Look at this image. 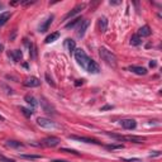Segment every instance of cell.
Returning <instances> with one entry per match:
<instances>
[{"label": "cell", "mask_w": 162, "mask_h": 162, "mask_svg": "<svg viewBox=\"0 0 162 162\" xmlns=\"http://www.w3.org/2000/svg\"><path fill=\"white\" fill-rule=\"evenodd\" d=\"M63 46H65V48L68 51L70 55H72V53L75 52V50H76V43H75V41H74V39L67 38V39L65 41V43H63Z\"/></svg>", "instance_id": "13"}, {"label": "cell", "mask_w": 162, "mask_h": 162, "mask_svg": "<svg viewBox=\"0 0 162 162\" xmlns=\"http://www.w3.org/2000/svg\"><path fill=\"white\" fill-rule=\"evenodd\" d=\"M22 158H27V160H38L41 158L39 154H20Z\"/></svg>", "instance_id": "25"}, {"label": "cell", "mask_w": 162, "mask_h": 162, "mask_svg": "<svg viewBox=\"0 0 162 162\" xmlns=\"http://www.w3.org/2000/svg\"><path fill=\"white\" fill-rule=\"evenodd\" d=\"M19 110L22 111V114H23L24 117H27V118H31L32 114H33V111H32L31 109H27V108H24V107H20Z\"/></svg>", "instance_id": "24"}, {"label": "cell", "mask_w": 162, "mask_h": 162, "mask_svg": "<svg viewBox=\"0 0 162 162\" xmlns=\"http://www.w3.org/2000/svg\"><path fill=\"white\" fill-rule=\"evenodd\" d=\"M41 104L43 105V109H45V111H47V113H52L51 111V107L48 105L47 103H46V100L45 99H41Z\"/></svg>", "instance_id": "27"}, {"label": "cell", "mask_w": 162, "mask_h": 162, "mask_svg": "<svg viewBox=\"0 0 162 162\" xmlns=\"http://www.w3.org/2000/svg\"><path fill=\"white\" fill-rule=\"evenodd\" d=\"M36 2H20V4L22 5H31V4H34Z\"/></svg>", "instance_id": "32"}, {"label": "cell", "mask_w": 162, "mask_h": 162, "mask_svg": "<svg viewBox=\"0 0 162 162\" xmlns=\"http://www.w3.org/2000/svg\"><path fill=\"white\" fill-rule=\"evenodd\" d=\"M58 37H60V33L58 32H55V33H51L50 36H47L46 37V39H45V42L48 45V43H52V42H55L56 39H58Z\"/></svg>", "instance_id": "20"}, {"label": "cell", "mask_w": 162, "mask_h": 162, "mask_svg": "<svg viewBox=\"0 0 162 162\" xmlns=\"http://www.w3.org/2000/svg\"><path fill=\"white\" fill-rule=\"evenodd\" d=\"M2 50H3V46H2V45H0V52H2Z\"/></svg>", "instance_id": "38"}, {"label": "cell", "mask_w": 162, "mask_h": 162, "mask_svg": "<svg viewBox=\"0 0 162 162\" xmlns=\"http://www.w3.org/2000/svg\"><path fill=\"white\" fill-rule=\"evenodd\" d=\"M24 100L27 101V104H29L32 108H36L37 105H38V103H37V100L34 99L33 96H31V95H25V98H24Z\"/></svg>", "instance_id": "22"}, {"label": "cell", "mask_w": 162, "mask_h": 162, "mask_svg": "<svg viewBox=\"0 0 162 162\" xmlns=\"http://www.w3.org/2000/svg\"><path fill=\"white\" fill-rule=\"evenodd\" d=\"M82 84H84V80H77V81L75 82V85H76V86H80V85H82Z\"/></svg>", "instance_id": "34"}, {"label": "cell", "mask_w": 162, "mask_h": 162, "mask_svg": "<svg viewBox=\"0 0 162 162\" xmlns=\"http://www.w3.org/2000/svg\"><path fill=\"white\" fill-rule=\"evenodd\" d=\"M9 57H12L14 62H19L20 60H22V57H23V53H22V51H20V50H14V51H12L9 53Z\"/></svg>", "instance_id": "16"}, {"label": "cell", "mask_w": 162, "mask_h": 162, "mask_svg": "<svg viewBox=\"0 0 162 162\" xmlns=\"http://www.w3.org/2000/svg\"><path fill=\"white\" fill-rule=\"evenodd\" d=\"M152 34V31H151V28L148 25H143V27H141L139 28V31H138V36L142 38V37H150Z\"/></svg>", "instance_id": "14"}, {"label": "cell", "mask_w": 162, "mask_h": 162, "mask_svg": "<svg viewBox=\"0 0 162 162\" xmlns=\"http://www.w3.org/2000/svg\"><path fill=\"white\" fill-rule=\"evenodd\" d=\"M154 156H161V152H158V151H154L153 153H151V157H154Z\"/></svg>", "instance_id": "33"}, {"label": "cell", "mask_w": 162, "mask_h": 162, "mask_svg": "<svg viewBox=\"0 0 162 162\" xmlns=\"http://www.w3.org/2000/svg\"><path fill=\"white\" fill-rule=\"evenodd\" d=\"M98 25H99L100 32H105L107 31V28H108V19L105 17H100L99 22H98Z\"/></svg>", "instance_id": "17"}, {"label": "cell", "mask_w": 162, "mask_h": 162, "mask_svg": "<svg viewBox=\"0 0 162 162\" xmlns=\"http://www.w3.org/2000/svg\"><path fill=\"white\" fill-rule=\"evenodd\" d=\"M10 17H12L10 12H4V13L0 14V27L4 25L6 22H8V20L10 19Z\"/></svg>", "instance_id": "18"}, {"label": "cell", "mask_w": 162, "mask_h": 162, "mask_svg": "<svg viewBox=\"0 0 162 162\" xmlns=\"http://www.w3.org/2000/svg\"><path fill=\"white\" fill-rule=\"evenodd\" d=\"M99 56L101 57V60L107 63V65L111 66V67H117L118 65V60H117V56L113 53L111 51H109L108 48L101 47L99 50Z\"/></svg>", "instance_id": "1"}, {"label": "cell", "mask_w": 162, "mask_h": 162, "mask_svg": "<svg viewBox=\"0 0 162 162\" xmlns=\"http://www.w3.org/2000/svg\"><path fill=\"white\" fill-rule=\"evenodd\" d=\"M0 162H14L12 158H6L4 156H0Z\"/></svg>", "instance_id": "30"}, {"label": "cell", "mask_w": 162, "mask_h": 162, "mask_svg": "<svg viewBox=\"0 0 162 162\" xmlns=\"http://www.w3.org/2000/svg\"><path fill=\"white\" fill-rule=\"evenodd\" d=\"M0 119H2V121H4V118H3V117H2V115H0Z\"/></svg>", "instance_id": "39"}, {"label": "cell", "mask_w": 162, "mask_h": 162, "mask_svg": "<svg viewBox=\"0 0 162 162\" xmlns=\"http://www.w3.org/2000/svg\"><path fill=\"white\" fill-rule=\"evenodd\" d=\"M46 80H47V82L50 84V85L55 86V82H53V80L51 79V77H50V75H48V74H46Z\"/></svg>", "instance_id": "29"}, {"label": "cell", "mask_w": 162, "mask_h": 162, "mask_svg": "<svg viewBox=\"0 0 162 162\" xmlns=\"http://www.w3.org/2000/svg\"><path fill=\"white\" fill-rule=\"evenodd\" d=\"M107 134L118 141H123V142L127 141V142H132V143H143L144 141L143 137H139V136H121V134H114V133H107Z\"/></svg>", "instance_id": "3"}, {"label": "cell", "mask_w": 162, "mask_h": 162, "mask_svg": "<svg viewBox=\"0 0 162 162\" xmlns=\"http://www.w3.org/2000/svg\"><path fill=\"white\" fill-rule=\"evenodd\" d=\"M37 124L42 127V128H55V123L51 119H47V118H38Z\"/></svg>", "instance_id": "7"}, {"label": "cell", "mask_w": 162, "mask_h": 162, "mask_svg": "<svg viewBox=\"0 0 162 162\" xmlns=\"http://www.w3.org/2000/svg\"><path fill=\"white\" fill-rule=\"evenodd\" d=\"M82 18L81 17H76L75 19H72L71 22H68L66 25H65V28H67V29H70V28H74L75 25H77V24H81V22H82Z\"/></svg>", "instance_id": "19"}, {"label": "cell", "mask_w": 162, "mask_h": 162, "mask_svg": "<svg viewBox=\"0 0 162 162\" xmlns=\"http://www.w3.org/2000/svg\"><path fill=\"white\" fill-rule=\"evenodd\" d=\"M70 139H74V141H79V142H85V143H93V144H100V142L93 139V138H89V137H80V136H68Z\"/></svg>", "instance_id": "9"}, {"label": "cell", "mask_w": 162, "mask_h": 162, "mask_svg": "<svg viewBox=\"0 0 162 162\" xmlns=\"http://www.w3.org/2000/svg\"><path fill=\"white\" fill-rule=\"evenodd\" d=\"M110 4H113V5H118V4H121V2H110Z\"/></svg>", "instance_id": "37"}, {"label": "cell", "mask_w": 162, "mask_h": 162, "mask_svg": "<svg viewBox=\"0 0 162 162\" xmlns=\"http://www.w3.org/2000/svg\"><path fill=\"white\" fill-rule=\"evenodd\" d=\"M52 162H68V161H65V160H53Z\"/></svg>", "instance_id": "36"}, {"label": "cell", "mask_w": 162, "mask_h": 162, "mask_svg": "<svg viewBox=\"0 0 162 162\" xmlns=\"http://www.w3.org/2000/svg\"><path fill=\"white\" fill-rule=\"evenodd\" d=\"M85 8H86V4H84V3H82V4H77V5L75 6V8H74L72 10H70V12L66 14V15H65V18H63V19H65V20H67V19H70V18L75 17L76 14L81 13V10H84Z\"/></svg>", "instance_id": "4"}, {"label": "cell", "mask_w": 162, "mask_h": 162, "mask_svg": "<svg viewBox=\"0 0 162 162\" xmlns=\"http://www.w3.org/2000/svg\"><path fill=\"white\" fill-rule=\"evenodd\" d=\"M52 20H53V15H50L48 17L43 23H42L39 27H38V32L39 33H43V32H47L48 31V28H50L51 23H52Z\"/></svg>", "instance_id": "12"}, {"label": "cell", "mask_w": 162, "mask_h": 162, "mask_svg": "<svg viewBox=\"0 0 162 162\" xmlns=\"http://www.w3.org/2000/svg\"><path fill=\"white\" fill-rule=\"evenodd\" d=\"M23 85L25 88H38L41 85V81L39 79H37V77H28V79L23 82Z\"/></svg>", "instance_id": "6"}, {"label": "cell", "mask_w": 162, "mask_h": 162, "mask_svg": "<svg viewBox=\"0 0 162 162\" xmlns=\"http://www.w3.org/2000/svg\"><path fill=\"white\" fill-rule=\"evenodd\" d=\"M74 55H75V58H76L77 63H79L84 70H86L89 62H90V58H89V56L85 53V51L81 50V48H77V50H75Z\"/></svg>", "instance_id": "2"}, {"label": "cell", "mask_w": 162, "mask_h": 162, "mask_svg": "<svg viewBox=\"0 0 162 162\" xmlns=\"http://www.w3.org/2000/svg\"><path fill=\"white\" fill-rule=\"evenodd\" d=\"M6 146L12 147V148H19V147H23V143L22 142H18V141L9 139V141H6Z\"/></svg>", "instance_id": "21"}, {"label": "cell", "mask_w": 162, "mask_h": 162, "mask_svg": "<svg viewBox=\"0 0 162 162\" xmlns=\"http://www.w3.org/2000/svg\"><path fill=\"white\" fill-rule=\"evenodd\" d=\"M60 138L57 137H47L42 141V146H46V147H56L60 144Z\"/></svg>", "instance_id": "5"}, {"label": "cell", "mask_w": 162, "mask_h": 162, "mask_svg": "<svg viewBox=\"0 0 162 162\" xmlns=\"http://www.w3.org/2000/svg\"><path fill=\"white\" fill-rule=\"evenodd\" d=\"M150 66H151V67H156V66H157L156 61H151V62H150Z\"/></svg>", "instance_id": "35"}, {"label": "cell", "mask_w": 162, "mask_h": 162, "mask_svg": "<svg viewBox=\"0 0 162 162\" xmlns=\"http://www.w3.org/2000/svg\"><path fill=\"white\" fill-rule=\"evenodd\" d=\"M60 152H67V153H71V154H75V156H80V153L77 152L76 150H71V148H61Z\"/></svg>", "instance_id": "26"}, {"label": "cell", "mask_w": 162, "mask_h": 162, "mask_svg": "<svg viewBox=\"0 0 162 162\" xmlns=\"http://www.w3.org/2000/svg\"><path fill=\"white\" fill-rule=\"evenodd\" d=\"M110 109H113L111 105H105V107H103L100 110H101V111H104V110H110Z\"/></svg>", "instance_id": "31"}, {"label": "cell", "mask_w": 162, "mask_h": 162, "mask_svg": "<svg viewBox=\"0 0 162 162\" xmlns=\"http://www.w3.org/2000/svg\"><path fill=\"white\" fill-rule=\"evenodd\" d=\"M141 43H142V38H141L138 34H134V36H132V38H131V45H132V46H139Z\"/></svg>", "instance_id": "23"}, {"label": "cell", "mask_w": 162, "mask_h": 162, "mask_svg": "<svg viewBox=\"0 0 162 162\" xmlns=\"http://www.w3.org/2000/svg\"><path fill=\"white\" fill-rule=\"evenodd\" d=\"M89 25H90V22L89 20H82L81 22V24H80V27H79V29H77V32H76V36L79 37V38H82L84 37V34H85V32H86V29L89 28Z\"/></svg>", "instance_id": "10"}, {"label": "cell", "mask_w": 162, "mask_h": 162, "mask_svg": "<svg viewBox=\"0 0 162 162\" xmlns=\"http://www.w3.org/2000/svg\"><path fill=\"white\" fill-rule=\"evenodd\" d=\"M121 124L124 129H134L137 127V122L134 119H123L121 121Z\"/></svg>", "instance_id": "11"}, {"label": "cell", "mask_w": 162, "mask_h": 162, "mask_svg": "<svg viewBox=\"0 0 162 162\" xmlns=\"http://www.w3.org/2000/svg\"><path fill=\"white\" fill-rule=\"evenodd\" d=\"M129 71H132L133 74L136 75H146L147 74V68L146 67H142V66H131L129 67Z\"/></svg>", "instance_id": "15"}, {"label": "cell", "mask_w": 162, "mask_h": 162, "mask_svg": "<svg viewBox=\"0 0 162 162\" xmlns=\"http://www.w3.org/2000/svg\"><path fill=\"white\" fill-rule=\"evenodd\" d=\"M86 71L90 72V74H99L100 72V66L98 65L96 61L90 58V62H89V65L86 67Z\"/></svg>", "instance_id": "8"}, {"label": "cell", "mask_w": 162, "mask_h": 162, "mask_svg": "<svg viewBox=\"0 0 162 162\" xmlns=\"http://www.w3.org/2000/svg\"><path fill=\"white\" fill-rule=\"evenodd\" d=\"M108 150H122L124 148L123 144H110V146H107Z\"/></svg>", "instance_id": "28"}]
</instances>
